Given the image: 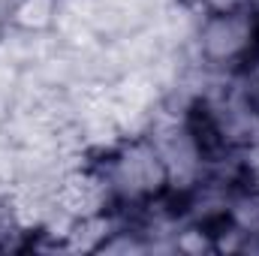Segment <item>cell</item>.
Instances as JSON below:
<instances>
[{"mask_svg": "<svg viewBox=\"0 0 259 256\" xmlns=\"http://www.w3.org/2000/svg\"><path fill=\"white\" fill-rule=\"evenodd\" d=\"M220 217H223L235 232L244 235L247 247H250V241H259V187L229 190Z\"/></svg>", "mask_w": 259, "mask_h": 256, "instance_id": "4", "label": "cell"}, {"mask_svg": "<svg viewBox=\"0 0 259 256\" xmlns=\"http://www.w3.org/2000/svg\"><path fill=\"white\" fill-rule=\"evenodd\" d=\"M244 78H247V84L253 91H259V42L253 46V52H250V58L244 64Z\"/></svg>", "mask_w": 259, "mask_h": 256, "instance_id": "5", "label": "cell"}, {"mask_svg": "<svg viewBox=\"0 0 259 256\" xmlns=\"http://www.w3.org/2000/svg\"><path fill=\"white\" fill-rule=\"evenodd\" d=\"M61 0H9L3 9L6 27L24 36H46L58 27Z\"/></svg>", "mask_w": 259, "mask_h": 256, "instance_id": "3", "label": "cell"}, {"mask_svg": "<svg viewBox=\"0 0 259 256\" xmlns=\"http://www.w3.org/2000/svg\"><path fill=\"white\" fill-rule=\"evenodd\" d=\"M196 58L205 69H235L244 66L259 42V15L253 6L232 12H205L193 30Z\"/></svg>", "mask_w": 259, "mask_h": 256, "instance_id": "2", "label": "cell"}, {"mask_svg": "<svg viewBox=\"0 0 259 256\" xmlns=\"http://www.w3.org/2000/svg\"><path fill=\"white\" fill-rule=\"evenodd\" d=\"M6 27V18H3V9H0V30Z\"/></svg>", "mask_w": 259, "mask_h": 256, "instance_id": "6", "label": "cell"}, {"mask_svg": "<svg viewBox=\"0 0 259 256\" xmlns=\"http://www.w3.org/2000/svg\"><path fill=\"white\" fill-rule=\"evenodd\" d=\"M97 172L109 199L130 208H148L172 190L166 163L151 136H124L106 154Z\"/></svg>", "mask_w": 259, "mask_h": 256, "instance_id": "1", "label": "cell"}]
</instances>
